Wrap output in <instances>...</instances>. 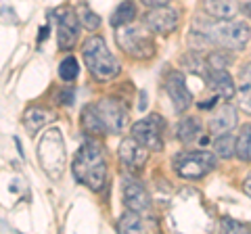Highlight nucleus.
I'll return each instance as SVG.
<instances>
[{
    "label": "nucleus",
    "mask_w": 251,
    "mask_h": 234,
    "mask_svg": "<svg viewBox=\"0 0 251 234\" xmlns=\"http://www.w3.org/2000/svg\"><path fill=\"white\" fill-rule=\"evenodd\" d=\"M214 153L218 155L220 159L234 157V155H237V138H234L230 132L216 136V140H214Z\"/></svg>",
    "instance_id": "4be33fe9"
},
{
    "label": "nucleus",
    "mask_w": 251,
    "mask_h": 234,
    "mask_svg": "<svg viewBox=\"0 0 251 234\" xmlns=\"http://www.w3.org/2000/svg\"><path fill=\"white\" fill-rule=\"evenodd\" d=\"M136 4L132 0H124V2L117 4V9L111 15V25L113 27H124V25H130L132 21L136 19Z\"/></svg>",
    "instance_id": "412c9836"
},
{
    "label": "nucleus",
    "mask_w": 251,
    "mask_h": 234,
    "mask_svg": "<svg viewBox=\"0 0 251 234\" xmlns=\"http://www.w3.org/2000/svg\"><path fill=\"white\" fill-rule=\"evenodd\" d=\"M72 171L75 180L84 186H88L90 190L94 192L103 190V186L107 182V161H105L103 149L94 140H84L74 157Z\"/></svg>",
    "instance_id": "f257e3e1"
},
{
    "label": "nucleus",
    "mask_w": 251,
    "mask_h": 234,
    "mask_svg": "<svg viewBox=\"0 0 251 234\" xmlns=\"http://www.w3.org/2000/svg\"><path fill=\"white\" fill-rule=\"evenodd\" d=\"M218 155L209 153V151H184L174 157V171L180 178H186V180H197V178L207 176L209 171H214L218 165Z\"/></svg>",
    "instance_id": "39448f33"
},
{
    "label": "nucleus",
    "mask_w": 251,
    "mask_h": 234,
    "mask_svg": "<svg viewBox=\"0 0 251 234\" xmlns=\"http://www.w3.org/2000/svg\"><path fill=\"white\" fill-rule=\"evenodd\" d=\"M115 42L126 54L138 61H149L155 57V42L149 29H145L143 25H132L130 23V25L117 27Z\"/></svg>",
    "instance_id": "20e7f679"
},
{
    "label": "nucleus",
    "mask_w": 251,
    "mask_h": 234,
    "mask_svg": "<svg viewBox=\"0 0 251 234\" xmlns=\"http://www.w3.org/2000/svg\"><path fill=\"white\" fill-rule=\"evenodd\" d=\"M80 75V63L75 57H65L59 63V77L63 82H74Z\"/></svg>",
    "instance_id": "393cba45"
},
{
    "label": "nucleus",
    "mask_w": 251,
    "mask_h": 234,
    "mask_svg": "<svg viewBox=\"0 0 251 234\" xmlns=\"http://www.w3.org/2000/svg\"><path fill=\"white\" fill-rule=\"evenodd\" d=\"M46 36H49V25L40 27V34H38V42H44V40H46Z\"/></svg>",
    "instance_id": "72a5a7b5"
},
{
    "label": "nucleus",
    "mask_w": 251,
    "mask_h": 234,
    "mask_svg": "<svg viewBox=\"0 0 251 234\" xmlns=\"http://www.w3.org/2000/svg\"><path fill=\"white\" fill-rule=\"evenodd\" d=\"M82 57L86 67L90 69L92 77L97 82L115 80L122 71L120 61L113 57V52L107 48V42L100 36H90L82 46Z\"/></svg>",
    "instance_id": "f03ea898"
},
{
    "label": "nucleus",
    "mask_w": 251,
    "mask_h": 234,
    "mask_svg": "<svg viewBox=\"0 0 251 234\" xmlns=\"http://www.w3.org/2000/svg\"><path fill=\"white\" fill-rule=\"evenodd\" d=\"M241 11H243V13H247V15H249V17H251V2H247V4H243V6H241Z\"/></svg>",
    "instance_id": "c9c22d12"
},
{
    "label": "nucleus",
    "mask_w": 251,
    "mask_h": 234,
    "mask_svg": "<svg viewBox=\"0 0 251 234\" xmlns=\"http://www.w3.org/2000/svg\"><path fill=\"white\" fill-rule=\"evenodd\" d=\"M82 128L88 134H107V128L97 111V105H86L82 111Z\"/></svg>",
    "instance_id": "aec40b11"
},
{
    "label": "nucleus",
    "mask_w": 251,
    "mask_h": 234,
    "mask_svg": "<svg viewBox=\"0 0 251 234\" xmlns=\"http://www.w3.org/2000/svg\"><path fill=\"white\" fill-rule=\"evenodd\" d=\"M97 105V111L103 119L105 128H107V134H115L120 136L122 132L126 130V123H128V113H126V107L115 98H100Z\"/></svg>",
    "instance_id": "6e6552de"
},
{
    "label": "nucleus",
    "mask_w": 251,
    "mask_h": 234,
    "mask_svg": "<svg viewBox=\"0 0 251 234\" xmlns=\"http://www.w3.org/2000/svg\"><path fill=\"white\" fill-rule=\"evenodd\" d=\"M207 63H209L211 69H226V67H230V65L234 63V57L226 52V48H222V50H214V52H209Z\"/></svg>",
    "instance_id": "cd10ccee"
},
{
    "label": "nucleus",
    "mask_w": 251,
    "mask_h": 234,
    "mask_svg": "<svg viewBox=\"0 0 251 234\" xmlns=\"http://www.w3.org/2000/svg\"><path fill=\"white\" fill-rule=\"evenodd\" d=\"M214 105H216V98H211V100H209V103H199V107H201V109H207V107L211 109V107H214Z\"/></svg>",
    "instance_id": "f704fd0d"
},
{
    "label": "nucleus",
    "mask_w": 251,
    "mask_h": 234,
    "mask_svg": "<svg viewBox=\"0 0 251 234\" xmlns=\"http://www.w3.org/2000/svg\"><path fill=\"white\" fill-rule=\"evenodd\" d=\"M243 190H245V194L251 199V171L247 174V178H245V182H243Z\"/></svg>",
    "instance_id": "2f4dec72"
},
{
    "label": "nucleus",
    "mask_w": 251,
    "mask_h": 234,
    "mask_svg": "<svg viewBox=\"0 0 251 234\" xmlns=\"http://www.w3.org/2000/svg\"><path fill=\"white\" fill-rule=\"evenodd\" d=\"M138 109H140V111H145V109H147V92H145V90L140 92V103H138Z\"/></svg>",
    "instance_id": "473e14b6"
},
{
    "label": "nucleus",
    "mask_w": 251,
    "mask_h": 234,
    "mask_svg": "<svg viewBox=\"0 0 251 234\" xmlns=\"http://www.w3.org/2000/svg\"><path fill=\"white\" fill-rule=\"evenodd\" d=\"M122 190H124L126 209H132V211H138V213H145L151 209V197H149V192L143 188V184H138L134 178L126 176Z\"/></svg>",
    "instance_id": "ddd939ff"
},
{
    "label": "nucleus",
    "mask_w": 251,
    "mask_h": 234,
    "mask_svg": "<svg viewBox=\"0 0 251 234\" xmlns=\"http://www.w3.org/2000/svg\"><path fill=\"white\" fill-rule=\"evenodd\" d=\"M80 15L72 6H63L57 13V44L61 50H72L80 38Z\"/></svg>",
    "instance_id": "0eeeda50"
},
{
    "label": "nucleus",
    "mask_w": 251,
    "mask_h": 234,
    "mask_svg": "<svg viewBox=\"0 0 251 234\" xmlns=\"http://www.w3.org/2000/svg\"><path fill=\"white\" fill-rule=\"evenodd\" d=\"M176 136L182 144H195L199 142V138L203 136V126L201 119L195 115H188L184 119H180L178 128H176Z\"/></svg>",
    "instance_id": "dca6fc26"
},
{
    "label": "nucleus",
    "mask_w": 251,
    "mask_h": 234,
    "mask_svg": "<svg viewBox=\"0 0 251 234\" xmlns=\"http://www.w3.org/2000/svg\"><path fill=\"white\" fill-rule=\"evenodd\" d=\"M207 34L214 40V44L222 46L226 50H241L251 40V27L245 21H234V19L216 23V25L207 29Z\"/></svg>",
    "instance_id": "423d86ee"
},
{
    "label": "nucleus",
    "mask_w": 251,
    "mask_h": 234,
    "mask_svg": "<svg viewBox=\"0 0 251 234\" xmlns=\"http://www.w3.org/2000/svg\"><path fill=\"white\" fill-rule=\"evenodd\" d=\"M38 161L50 180L59 182L63 178V171L67 165V149L59 128L46 130L42 138L38 140Z\"/></svg>",
    "instance_id": "7ed1b4c3"
},
{
    "label": "nucleus",
    "mask_w": 251,
    "mask_h": 234,
    "mask_svg": "<svg viewBox=\"0 0 251 234\" xmlns=\"http://www.w3.org/2000/svg\"><path fill=\"white\" fill-rule=\"evenodd\" d=\"M132 136L149 151H163V138H161V119L155 113H151L145 119L136 121L132 126Z\"/></svg>",
    "instance_id": "1a4fd4ad"
},
{
    "label": "nucleus",
    "mask_w": 251,
    "mask_h": 234,
    "mask_svg": "<svg viewBox=\"0 0 251 234\" xmlns=\"http://www.w3.org/2000/svg\"><path fill=\"white\" fill-rule=\"evenodd\" d=\"M52 113L49 109H42V107H29L25 115H23V123H25V130L29 134H36L38 130H42L46 123L52 121Z\"/></svg>",
    "instance_id": "6ab92c4d"
},
{
    "label": "nucleus",
    "mask_w": 251,
    "mask_h": 234,
    "mask_svg": "<svg viewBox=\"0 0 251 234\" xmlns=\"http://www.w3.org/2000/svg\"><path fill=\"white\" fill-rule=\"evenodd\" d=\"M220 228L224 232H230V234H239V232H247V226L243 222H237L232 220V217H222V222H220Z\"/></svg>",
    "instance_id": "c85d7f7f"
},
{
    "label": "nucleus",
    "mask_w": 251,
    "mask_h": 234,
    "mask_svg": "<svg viewBox=\"0 0 251 234\" xmlns=\"http://www.w3.org/2000/svg\"><path fill=\"white\" fill-rule=\"evenodd\" d=\"M166 92H168V96L172 98V105H174V109L178 113H184L186 109L193 105V92L188 90L182 73L172 71L166 77Z\"/></svg>",
    "instance_id": "f8f14e48"
},
{
    "label": "nucleus",
    "mask_w": 251,
    "mask_h": 234,
    "mask_svg": "<svg viewBox=\"0 0 251 234\" xmlns=\"http://www.w3.org/2000/svg\"><path fill=\"white\" fill-rule=\"evenodd\" d=\"M145 6H149V9H157V6H168L172 0H140Z\"/></svg>",
    "instance_id": "7c9ffc66"
},
{
    "label": "nucleus",
    "mask_w": 251,
    "mask_h": 234,
    "mask_svg": "<svg viewBox=\"0 0 251 234\" xmlns=\"http://www.w3.org/2000/svg\"><path fill=\"white\" fill-rule=\"evenodd\" d=\"M237 123H239L237 109L226 103V105L218 107L216 111L211 113L207 128H209V134L211 136H220V134H226V132L234 130V128H237Z\"/></svg>",
    "instance_id": "4468645a"
},
{
    "label": "nucleus",
    "mask_w": 251,
    "mask_h": 234,
    "mask_svg": "<svg viewBox=\"0 0 251 234\" xmlns=\"http://www.w3.org/2000/svg\"><path fill=\"white\" fill-rule=\"evenodd\" d=\"M178 23L180 15L176 9H170V6H157V9H151L145 15V27L151 34L168 36L178 27Z\"/></svg>",
    "instance_id": "9d476101"
},
{
    "label": "nucleus",
    "mask_w": 251,
    "mask_h": 234,
    "mask_svg": "<svg viewBox=\"0 0 251 234\" xmlns=\"http://www.w3.org/2000/svg\"><path fill=\"white\" fill-rule=\"evenodd\" d=\"M149 153H151V151H149L147 146L140 144L134 136L122 140L120 151H117L122 165L128 167V169H132V171H138V169L145 167V163L149 161Z\"/></svg>",
    "instance_id": "9b49d317"
},
{
    "label": "nucleus",
    "mask_w": 251,
    "mask_h": 234,
    "mask_svg": "<svg viewBox=\"0 0 251 234\" xmlns=\"http://www.w3.org/2000/svg\"><path fill=\"white\" fill-rule=\"evenodd\" d=\"M77 15H80V23H82V27H86L88 32H97V29L100 27V15H97L92 9H88V6H80L77 9Z\"/></svg>",
    "instance_id": "a878e982"
},
{
    "label": "nucleus",
    "mask_w": 251,
    "mask_h": 234,
    "mask_svg": "<svg viewBox=\"0 0 251 234\" xmlns=\"http://www.w3.org/2000/svg\"><path fill=\"white\" fill-rule=\"evenodd\" d=\"M117 232H145V222L143 217L138 215V211H132L128 209V213H124L117 222Z\"/></svg>",
    "instance_id": "5701e85b"
},
{
    "label": "nucleus",
    "mask_w": 251,
    "mask_h": 234,
    "mask_svg": "<svg viewBox=\"0 0 251 234\" xmlns=\"http://www.w3.org/2000/svg\"><path fill=\"white\" fill-rule=\"evenodd\" d=\"M182 63L186 65L188 71H193V73H197V75H205L207 77V69H209V63L207 61H203L197 57V52H191V54H186V57H182Z\"/></svg>",
    "instance_id": "bb28decb"
},
{
    "label": "nucleus",
    "mask_w": 251,
    "mask_h": 234,
    "mask_svg": "<svg viewBox=\"0 0 251 234\" xmlns=\"http://www.w3.org/2000/svg\"><path fill=\"white\" fill-rule=\"evenodd\" d=\"M207 86L224 100H230V98H234V94H237V84H234L232 75L226 71V69H209Z\"/></svg>",
    "instance_id": "2eb2a0df"
},
{
    "label": "nucleus",
    "mask_w": 251,
    "mask_h": 234,
    "mask_svg": "<svg viewBox=\"0 0 251 234\" xmlns=\"http://www.w3.org/2000/svg\"><path fill=\"white\" fill-rule=\"evenodd\" d=\"M74 96H75V92H74L72 88H69V90H61V92H59V103L69 107V105L74 103Z\"/></svg>",
    "instance_id": "c756f323"
},
{
    "label": "nucleus",
    "mask_w": 251,
    "mask_h": 234,
    "mask_svg": "<svg viewBox=\"0 0 251 234\" xmlns=\"http://www.w3.org/2000/svg\"><path fill=\"white\" fill-rule=\"evenodd\" d=\"M237 157L241 161H251V121L241 128L237 136Z\"/></svg>",
    "instance_id": "b1692460"
},
{
    "label": "nucleus",
    "mask_w": 251,
    "mask_h": 234,
    "mask_svg": "<svg viewBox=\"0 0 251 234\" xmlns=\"http://www.w3.org/2000/svg\"><path fill=\"white\" fill-rule=\"evenodd\" d=\"M237 92H239V107L243 109V113L251 115V63H245L241 67Z\"/></svg>",
    "instance_id": "a211bd4d"
},
{
    "label": "nucleus",
    "mask_w": 251,
    "mask_h": 234,
    "mask_svg": "<svg viewBox=\"0 0 251 234\" xmlns=\"http://www.w3.org/2000/svg\"><path fill=\"white\" fill-rule=\"evenodd\" d=\"M203 9L207 11L209 17L218 21H228L234 19V15L239 13V4L234 0H203Z\"/></svg>",
    "instance_id": "f3484780"
}]
</instances>
